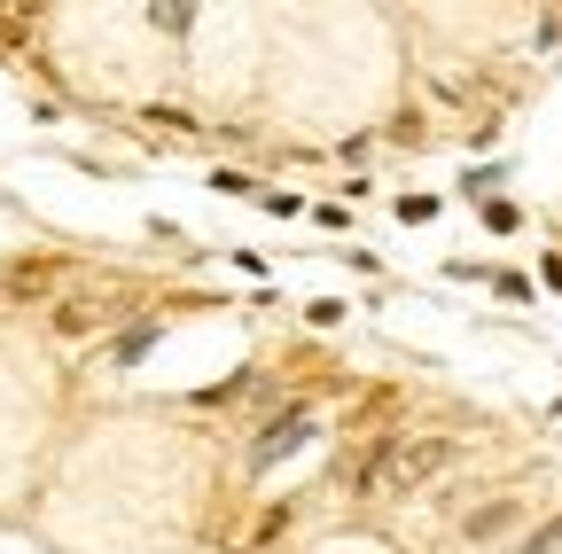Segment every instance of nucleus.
Returning a JSON list of instances; mask_svg holds the SVG:
<instances>
[{"mask_svg": "<svg viewBox=\"0 0 562 554\" xmlns=\"http://www.w3.org/2000/svg\"><path fill=\"white\" fill-rule=\"evenodd\" d=\"M554 242H562V219H554Z\"/></svg>", "mask_w": 562, "mask_h": 554, "instance_id": "obj_16", "label": "nucleus"}, {"mask_svg": "<svg viewBox=\"0 0 562 554\" xmlns=\"http://www.w3.org/2000/svg\"><path fill=\"white\" fill-rule=\"evenodd\" d=\"M524 531H531V493H484L476 508L453 516V546L461 554H492V546L508 554Z\"/></svg>", "mask_w": 562, "mask_h": 554, "instance_id": "obj_2", "label": "nucleus"}, {"mask_svg": "<svg viewBox=\"0 0 562 554\" xmlns=\"http://www.w3.org/2000/svg\"><path fill=\"white\" fill-rule=\"evenodd\" d=\"M133 305L125 297H55V313H47V328L55 336H70V343H79V336H94V328H110V320H125Z\"/></svg>", "mask_w": 562, "mask_h": 554, "instance_id": "obj_4", "label": "nucleus"}, {"mask_svg": "<svg viewBox=\"0 0 562 554\" xmlns=\"http://www.w3.org/2000/svg\"><path fill=\"white\" fill-rule=\"evenodd\" d=\"M484 282H492V297H508V305H531V297H539V282H531V273H516V265H492Z\"/></svg>", "mask_w": 562, "mask_h": 554, "instance_id": "obj_9", "label": "nucleus"}, {"mask_svg": "<svg viewBox=\"0 0 562 554\" xmlns=\"http://www.w3.org/2000/svg\"><path fill=\"white\" fill-rule=\"evenodd\" d=\"M391 212H398V227H430V219L446 212V203H438V195H398Z\"/></svg>", "mask_w": 562, "mask_h": 554, "instance_id": "obj_12", "label": "nucleus"}, {"mask_svg": "<svg viewBox=\"0 0 562 554\" xmlns=\"http://www.w3.org/2000/svg\"><path fill=\"white\" fill-rule=\"evenodd\" d=\"M258 203H266V212H273V219H305V195H290V188H266Z\"/></svg>", "mask_w": 562, "mask_h": 554, "instance_id": "obj_13", "label": "nucleus"}, {"mask_svg": "<svg viewBox=\"0 0 562 554\" xmlns=\"http://www.w3.org/2000/svg\"><path fill=\"white\" fill-rule=\"evenodd\" d=\"M305 212H313L328 235H351V212H344V203H305Z\"/></svg>", "mask_w": 562, "mask_h": 554, "instance_id": "obj_14", "label": "nucleus"}, {"mask_svg": "<svg viewBox=\"0 0 562 554\" xmlns=\"http://www.w3.org/2000/svg\"><path fill=\"white\" fill-rule=\"evenodd\" d=\"M157 336H165V320H149V328H125V336L110 343V352H102V368L117 375V368H133V360H149V352H157Z\"/></svg>", "mask_w": 562, "mask_h": 554, "instance_id": "obj_5", "label": "nucleus"}, {"mask_svg": "<svg viewBox=\"0 0 562 554\" xmlns=\"http://www.w3.org/2000/svg\"><path fill=\"white\" fill-rule=\"evenodd\" d=\"M539 290H554V297H562V250H547V258H539Z\"/></svg>", "mask_w": 562, "mask_h": 554, "instance_id": "obj_15", "label": "nucleus"}, {"mask_svg": "<svg viewBox=\"0 0 562 554\" xmlns=\"http://www.w3.org/2000/svg\"><path fill=\"white\" fill-rule=\"evenodd\" d=\"M501 188H508V165H469V172H461V195H469V203L501 195Z\"/></svg>", "mask_w": 562, "mask_h": 554, "instance_id": "obj_10", "label": "nucleus"}, {"mask_svg": "<svg viewBox=\"0 0 562 554\" xmlns=\"http://www.w3.org/2000/svg\"><path fill=\"white\" fill-rule=\"evenodd\" d=\"M476 227H484V235H524V203H516V195H484V203H476Z\"/></svg>", "mask_w": 562, "mask_h": 554, "instance_id": "obj_6", "label": "nucleus"}, {"mask_svg": "<svg viewBox=\"0 0 562 554\" xmlns=\"http://www.w3.org/2000/svg\"><path fill=\"white\" fill-rule=\"evenodd\" d=\"M211 195H227V203H258V195H266V180H258V172H243V165H211Z\"/></svg>", "mask_w": 562, "mask_h": 554, "instance_id": "obj_7", "label": "nucleus"}, {"mask_svg": "<svg viewBox=\"0 0 562 554\" xmlns=\"http://www.w3.org/2000/svg\"><path fill=\"white\" fill-rule=\"evenodd\" d=\"M344 313H351L344 297H305V305H297V320H305V328H344Z\"/></svg>", "mask_w": 562, "mask_h": 554, "instance_id": "obj_11", "label": "nucleus"}, {"mask_svg": "<svg viewBox=\"0 0 562 554\" xmlns=\"http://www.w3.org/2000/svg\"><path fill=\"white\" fill-rule=\"evenodd\" d=\"M461 461V438L453 430H398V445H391V468H383V493H398V500H414V493H430V484L446 476Z\"/></svg>", "mask_w": 562, "mask_h": 554, "instance_id": "obj_1", "label": "nucleus"}, {"mask_svg": "<svg viewBox=\"0 0 562 554\" xmlns=\"http://www.w3.org/2000/svg\"><path fill=\"white\" fill-rule=\"evenodd\" d=\"M313 430H321V414L313 406H290V414H273L266 422V438H250L243 445V476H266V468H281L297 445H313Z\"/></svg>", "mask_w": 562, "mask_h": 554, "instance_id": "obj_3", "label": "nucleus"}, {"mask_svg": "<svg viewBox=\"0 0 562 554\" xmlns=\"http://www.w3.org/2000/svg\"><path fill=\"white\" fill-rule=\"evenodd\" d=\"M508 554H562V508H554V516H539V523H531Z\"/></svg>", "mask_w": 562, "mask_h": 554, "instance_id": "obj_8", "label": "nucleus"}]
</instances>
